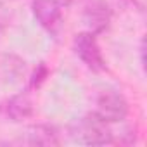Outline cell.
I'll use <instances>...</instances> for the list:
<instances>
[{
  "label": "cell",
  "instance_id": "1",
  "mask_svg": "<svg viewBox=\"0 0 147 147\" xmlns=\"http://www.w3.org/2000/svg\"><path fill=\"white\" fill-rule=\"evenodd\" d=\"M69 137L82 145H107L114 142L111 125L94 113L76 118L67 128Z\"/></svg>",
  "mask_w": 147,
  "mask_h": 147
},
{
  "label": "cell",
  "instance_id": "2",
  "mask_svg": "<svg viewBox=\"0 0 147 147\" xmlns=\"http://www.w3.org/2000/svg\"><path fill=\"white\" fill-rule=\"evenodd\" d=\"M92 113L100 119L107 121L109 125H113V123H121L128 118L130 106L121 92L114 88H104L95 95Z\"/></svg>",
  "mask_w": 147,
  "mask_h": 147
},
{
  "label": "cell",
  "instance_id": "3",
  "mask_svg": "<svg viewBox=\"0 0 147 147\" xmlns=\"http://www.w3.org/2000/svg\"><path fill=\"white\" fill-rule=\"evenodd\" d=\"M67 5H80V16L85 30L100 35L104 33L113 19V11L106 0H66Z\"/></svg>",
  "mask_w": 147,
  "mask_h": 147
},
{
  "label": "cell",
  "instance_id": "4",
  "mask_svg": "<svg viewBox=\"0 0 147 147\" xmlns=\"http://www.w3.org/2000/svg\"><path fill=\"white\" fill-rule=\"evenodd\" d=\"M73 52L75 55L94 73H104L107 69V61L97 42V35L90 31H80L73 38Z\"/></svg>",
  "mask_w": 147,
  "mask_h": 147
},
{
  "label": "cell",
  "instance_id": "5",
  "mask_svg": "<svg viewBox=\"0 0 147 147\" xmlns=\"http://www.w3.org/2000/svg\"><path fill=\"white\" fill-rule=\"evenodd\" d=\"M33 18L52 36L57 38L64 28V11L59 0H31L30 2Z\"/></svg>",
  "mask_w": 147,
  "mask_h": 147
},
{
  "label": "cell",
  "instance_id": "6",
  "mask_svg": "<svg viewBox=\"0 0 147 147\" xmlns=\"http://www.w3.org/2000/svg\"><path fill=\"white\" fill-rule=\"evenodd\" d=\"M26 142L30 145H61V133L57 126L49 123H38L28 128L26 131Z\"/></svg>",
  "mask_w": 147,
  "mask_h": 147
},
{
  "label": "cell",
  "instance_id": "7",
  "mask_svg": "<svg viewBox=\"0 0 147 147\" xmlns=\"http://www.w3.org/2000/svg\"><path fill=\"white\" fill-rule=\"evenodd\" d=\"M33 111H35L33 109V100H31L28 92L16 94L5 102V114L14 123H19V121H24V119L31 118Z\"/></svg>",
  "mask_w": 147,
  "mask_h": 147
},
{
  "label": "cell",
  "instance_id": "8",
  "mask_svg": "<svg viewBox=\"0 0 147 147\" xmlns=\"http://www.w3.org/2000/svg\"><path fill=\"white\" fill-rule=\"evenodd\" d=\"M47 76H49V67L45 66V62H40L35 69H33V73H31V76H30V88H38L45 80H47Z\"/></svg>",
  "mask_w": 147,
  "mask_h": 147
},
{
  "label": "cell",
  "instance_id": "9",
  "mask_svg": "<svg viewBox=\"0 0 147 147\" xmlns=\"http://www.w3.org/2000/svg\"><path fill=\"white\" fill-rule=\"evenodd\" d=\"M9 19H11L9 9H7V5L2 2V0H0V36L5 33V30L9 26Z\"/></svg>",
  "mask_w": 147,
  "mask_h": 147
},
{
  "label": "cell",
  "instance_id": "10",
  "mask_svg": "<svg viewBox=\"0 0 147 147\" xmlns=\"http://www.w3.org/2000/svg\"><path fill=\"white\" fill-rule=\"evenodd\" d=\"M138 50H140V64H142V67H144V66H145V59H144V54H145V40H144V38L140 40V49H138Z\"/></svg>",
  "mask_w": 147,
  "mask_h": 147
},
{
  "label": "cell",
  "instance_id": "11",
  "mask_svg": "<svg viewBox=\"0 0 147 147\" xmlns=\"http://www.w3.org/2000/svg\"><path fill=\"white\" fill-rule=\"evenodd\" d=\"M126 2H130V4H135V2H137V0H126Z\"/></svg>",
  "mask_w": 147,
  "mask_h": 147
}]
</instances>
